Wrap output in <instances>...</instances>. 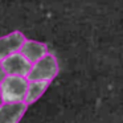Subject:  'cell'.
<instances>
[{"mask_svg": "<svg viewBox=\"0 0 123 123\" xmlns=\"http://www.w3.org/2000/svg\"><path fill=\"white\" fill-rule=\"evenodd\" d=\"M60 72V65L57 58L53 54L48 53L40 58L38 61H36L35 64H32L29 73H28L27 78L28 81H52L58 75Z\"/></svg>", "mask_w": 123, "mask_h": 123, "instance_id": "obj_1", "label": "cell"}, {"mask_svg": "<svg viewBox=\"0 0 123 123\" xmlns=\"http://www.w3.org/2000/svg\"><path fill=\"white\" fill-rule=\"evenodd\" d=\"M28 78L20 75H6L0 82L4 102H24L28 87Z\"/></svg>", "mask_w": 123, "mask_h": 123, "instance_id": "obj_2", "label": "cell"}, {"mask_svg": "<svg viewBox=\"0 0 123 123\" xmlns=\"http://www.w3.org/2000/svg\"><path fill=\"white\" fill-rule=\"evenodd\" d=\"M1 66L7 75H20V77H27L29 73L32 64L23 56L20 52L9 54L4 60H1Z\"/></svg>", "mask_w": 123, "mask_h": 123, "instance_id": "obj_3", "label": "cell"}, {"mask_svg": "<svg viewBox=\"0 0 123 123\" xmlns=\"http://www.w3.org/2000/svg\"><path fill=\"white\" fill-rule=\"evenodd\" d=\"M27 109L25 102H4L0 106V123H19Z\"/></svg>", "mask_w": 123, "mask_h": 123, "instance_id": "obj_4", "label": "cell"}, {"mask_svg": "<svg viewBox=\"0 0 123 123\" xmlns=\"http://www.w3.org/2000/svg\"><path fill=\"white\" fill-rule=\"evenodd\" d=\"M25 40H27L25 36L19 31H15V32H11L9 35L0 37V61L8 57L9 54L20 52Z\"/></svg>", "mask_w": 123, "mask_h": 123, "instance_id": "obj_5", "label": "cell"}, {"mask_svg": "<svg viewBox=\"0 0 123 123\" xmlns=\"http://www.w3.org/2000/svg\"><path fill=\"white\" fill-rule=\"evenodd\" d=\"M20 53L31 64H35L36 61H38L45 54L49 53V49L45 43H40V41H36V40H25L21 49H20Z\"/></svg>", "mask_w": 123, "mask_h": 123, "instance_id": "obj_6", "label": "cell"}, {"mask_svg": "<svg viewBox=\"0 0 123 123\" xmlns=\"http://www.w3.org/2000/svg\"><path fill=\"white\" fill-rule=\"evenodd\" d=\"M49 81H29L27 87V93H25L24 102L29 106L37 102L38 99L43 97V94L46 91L49 87Z\"/></svg>", "mask_w": 123, "mask_h": 123, "instance_id": "obj_7", "label": "cell"}, {"mask_svg": "<svg viewBox=\"0 0 123 123\" xmlns=\"http://www.w3.org/2000/svg\"><path fill=\"white\" fill-rule=\"evenodd\" d=\"M6 72H4V69H3V66H1V62H0V82L4 80V77H6Z\"/></svg>", "mask_w": 123, "mask_h": 123, "instance_id": "obj_8", "label": "cell"}, {"mask_svg": "<svg viewBox=\"0 0 123 123\" xmlns=\"http://www.w3.org/2000/svg\"><path fill=\"white\" fill-rule=\"evenodd\" d=\"M4 103V99H3V94H1V89H0V106Z\"/></svg>", "mask_w": 123, "mask_h": 123, "instance_id": "obj_9", "label": "cell"}]
</instances>
